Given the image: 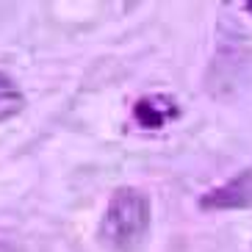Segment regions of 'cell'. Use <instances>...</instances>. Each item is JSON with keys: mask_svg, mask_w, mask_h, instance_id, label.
Masks as SVG:
<instances>
[{"mask_svg": "<svg viewBox=\"0 0 252 252\" xmlns=\"http://www.w3.org/2000/svg\"><path fill=\"white\" fill-rule=\"evenodd\" d=\"M180 114L175 97H166V94H153V97H141L136 100L133 105V119L139 122L141 127H163L169 119H175Z\"/></svg>", "mask_w": 252, "mask_h": 252, "instance_id": "7a4b0ae2", "label": "cell"}, {"mask_svg": "<svg viewBox=\"0 0 252 252\" xmlns=\"http://www.w3.org/2000/svg\"><path fill=\"white\" fill-rule=\"evenodd\" d=\"M150 230V200L147 194L125 186L117 189L100 222V238L114 252H136Z\"/></svg>", "mask_w": 252, "mask_h": 252, "instance_id": "6da1fadb", "label": "cell"}, {"mask_svg": "<svg viewBox=\"0 0 252 252\" xmlns=\"http://www.w3.org/2000/svg\"><path fill=\"white\" fill-rule=\"evenodd\" d=\"M247 202H252V172H244L241 178H233L202 197V208H238Z\"/></svg>", "mask_w": 252, "mask_h": 252, "instance_id": "3957f363", "label": "cell"}, {"mask_svg": "<svg viewBox=\"0 0 252 252\" xmlns=\"http://www.w3.org/2000/svg\"><path fill=\"white\" fill-rule=\"evenodd\" d=\"M23 105H25L23 92L17 89V83L6 72H0V122L17 117V114L23 111Z\"/></svg>", "mask_w": 252, "mask_h": 252, "instance_id": "277c9868", "label": "cell"}, {"mask_svg": "<svg viewBox=\"0 0 252 252\" xmlns=\"http://www.w3.org/2000/svg\"><path fill=\"white\" fill-rule=\"evenodd\" d=\"M244 8H247V11L252 14V0H250V3H244Z\"/></svg>", "mask_w": 252, "mask_h": 252, "instance_id": "5b68a950", "label": "cell"}]
</instances>
